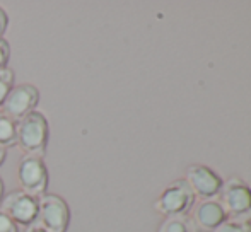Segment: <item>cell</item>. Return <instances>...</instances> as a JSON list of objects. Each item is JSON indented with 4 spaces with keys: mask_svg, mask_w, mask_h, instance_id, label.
<instances>
[{
    "mask_svg": "<svg viewBox=\"0 0 251 232\" xmlns=\"http://www.w3.org/2000/svg\"><path fill=\"white\" fill-rule=\"evenodd\" d=\"M7 27H9V16H7L5 10L0 7V40H2L3 34H5Z\"/></svg>",
    "mask_w": 251,
    "mask_h": 232,
    "instance_id": "16",
    "label": "cell"
},
{
    "mask_svg": "<svg viewBox=\"0 0 251 232\" xmlns=\"http://www.w3.org/2000/svg\"><path fill=\"white\" fill-rule=\"evenodd\" d=\"M14 70L12 69H3L0 70V108H2L3 101H5L7 94L10 93V89H12L16 84H14Z\"/></svg>",
    "mask_w": 251,
    "mask_h": 232,
    "instance_id": "12",
    "label": "cell"
},
{
    "mask_svg": "<svg viewBox=\"0 0 251 232\" xmlns=\"http://www.w3.org/2000/svg\"><path fill=\"white\" fill-rule=\"evenodd\" d=\"M16 176L23 191L29 193L36 198L48 193L47 189L48 183H50V174H48V167L43 159L23 156V159L17 164Z\"/></svg>",
    "mask_w": 251,
    "mask_h": 232,
    "instance_id": "4",
    "label": "cell"
},
{
    "mask_svg": "<svg viewBox=\"0 0 251 232\" xmlns=\"http://www.w3.org/2000/svg\"><path fill=\"white\" fill-rule=\"evenodd\" d=\"M227 219L219 200H200L192 213V224L197 232H214Z\"/></svg>",
    "mask_w": 251,
    "mask_h": 232,
    "instance_id": "9",
    "label": "cell"
},
{
    "mask_svg": "<svg viewBox=\"0 0 251 232\" xmlns=\"http://www.w3.org/2000/svg\"><path fill=\"white\" fill-rule=\"evenodd\" d=\"M50 140V125L45 113L31 111L17 121V139L16 145L24 156L45 159Z\"/></svg>",
    "mask_w": 251,
    "mask_h": 232,
    "instance_id": "1",
    "label": "cell"
},
{
    "mask_svg": "<svg viewBox=\"0 0 251 232\" xmlns=\"http://www.w3.org/2000/svg\"><path fill=\"white\" fill-rule=\"evenodd\" d=\"M38 103H40V91L34 84H17L7 94L2 104V111L12 119L19 121L31 111H36Z\"/></svg>",
    "mask_w": 251,
    "mask_h": 232,
    "instance_id": "7",
    "label": "cell"
},
{
    "mask_svg": "<svg viewBox=\"0 0 251 232\" xmlns=\"http://www.w3.org/2000/svg\"><path fill=\"white\" fill-rule=\"evenodd\" d=\"M26 232H45L43 229H41V227H38L36 224H34V226H31V227H27L26 229Z\"/></svg>",
    "mask_w": 251,
    "mask_h": 232,
    "instance_id": "18",
    "label": "cell"
},
{
    "mask_svg": "<svg viewBox=\"0 0 251 232\" xmlns=\"http://www.w3.org/2000/svg\"><path fill=\"white\" fill-rule=\"evenodd\" d=\"M0 232H19L12 219L7 213H3L2 210H0Z\"/></svg>",
    "mask_w": 251,
    "mask_h": 232,
    "instance_id": "15",
    "label": "cell"
},
{
    "mask_svg": "<svg viewBox=\"0 0 251 232\" xmlns=\"http://www.w3.org/2000/svg\"><path fill=\"white\" fill-rule=\"evenodd\" d=\"M10 58V45L7 43L5 38L0 40V70L7 69V63Z\"/></svg>",
    "mask_w": 251,
    "mask_h": 232,
    "instance_id": "14",
    "label": "cell"
},
{
    "mask_svg": "<svg viewBox=\"0 0 251 232\" xmlns=\"http://www.w3.org/2000/svg\"><path fill=\"white\" fill-rule=\"evenodd\" d=\"M5 159H7V150L5 149H0V166L5 162Z\"/></svg>",
    "mask_w": 251,
    "mask_h": 232,
    "instance_id": "17",
    "label": "cell"
},
{
    "mask_svg": "<svg viewBox=\"0 0 251 232\" xmlns=\"http://www.w3.org/2000/svg\"><path fill=\"white\" fill-rule=\"evenodd\" d=\"M0 210L7 213L17 227L27 229L38 220V198L23 189H14L2 198Z\"/></svg>",
    "mask_w": 251,
    "mask_h": 232,
    "instance_id": "6",
    "label": "cell"
},
{
    "mask_svg": "<svg viewBox=\"0 0 251 232\" xmlns=\"http://www.w3.org/2000/svg\"><path fill=\"white\" fill-rule=\"evenodd\" d=\"M157 232H190V224L185 215L166 217Z\"/></svg>",
    "mask_w": 251,
    "mask_h": 232,
    "instance_id": "11",
    "label": "cell"
},
{
    "mask_svg": "<svg viewBox=\"0 0 251 232\" xmlns=\"http://www.w3.org/2000/svg\"><path fill=\"white\" fill-rule=\"evenodd\" d=\"M195 203L192 189L188 188L185 179L173 181L154 202V210L164 217L185 215Z\"/></svg>",
    "mask_w": 251,
    "mask_h": 232,
    "instance_id": "5",
    "label": "cell"
},
{
    "mask_svg": "<svg viewBox=\"0 0 251 232\" xmlns=\"http://www.w3.org/2000/svg\"><path fill=\"white\" fill-rule=\"evenodd\" d=\"M17 121L0 110V149H9L16 145Z\"/></svg>",
    "mask_w": 251,
    "mask_h": 232,
    "instance_id": "10",
    "label": "cell"
},
{
    "mask_svg": "<svg viewBox=\"0 0 251 232\" xmlns=\"http://www.w3.org/2000/svg\"><path fill=\"white\" fill-rule=\"evenodd\" d=\"M36 226L45 232H67L70 226V207L63 196L45 193L38 198Z\"/></svg>",
    "mask_w": 251,
    "mask_h": 232,
    "instance_id": "2",
    "label": "cell"
},
{
    "mask_svg": "<svg viewBox=\"0 0 251 232\" xmlns=\"http://www.w3.org/2000/svg\"><path fill=\"white\" fill-rule=\"evenodd\" d=\"M250 224H251V217H250Z\"/></svg>",
    "mask_w": 251,
    "mask_h": 232,
    "instance_id": "20",
    "label": "cell"
},
{
    "mask_svg": "<svg viewBox=\"0 0 251 232\" xmlns=\"http://www.w3.org/2000/svg\"><path fill=\"white\" fill-rule=\"evenodd\" d=\"M185 181L192 189L193 196H199L200 200H210L217 196L222 188V183H224L214 169L203 166V164L190 166L186 169Z\"/></svg>",
    "mask_w": 251,
    "mask_h": 232,
    "instance_id": "8",
    "label": "cell"
},
{
    "mask_svg": "<svg viewBox=\"0 0 251 232\" xmlns=\"http://www.w3.org/2000/svg\"><path fill=\"white\" fill-rule=\"evenodd\" d=\"M2 198H3V179L0 178V203H2Z\"/></svg>",
    "mask_w": 251,
    "mask_h": 232,
    "instance_id": "19",
    "label": "cell"
},
{
    "mask_svg": "<svg viewBox=\"0 0 251 232\" xmlns=\"http://www.w3.org/2000/svg\"><path fill=\"white\" fill-rule=\"evenodd\" d=\"M219 203L227 219L248 220L251 217V188L239 178H231L222 183Z\"/></svg>",
    "mask_w": 251,
    "mask_h": 232,
    "instance_id": "3",
    "label": "cell"
},
{
    "mask_svg": "<svg viewBox=\"0 0 251 232\" xmlns=\"http://www.w3.org/2000/svg\"><path fill=\"white\" fill-rule=\"evenodd\" d=\"M214 232H251V224L248 220L226 219Z\"/></svg>",
    "mask_w": 251,
    "mask_h": 232,
    "instance_id": "13",
    "label": "cell"
}]
</instances>
